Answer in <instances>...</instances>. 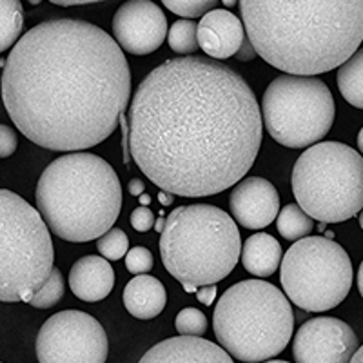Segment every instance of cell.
<instances>
[{
  "mask_svg": "<svg viewBox=\"0 0 363 363\" xmlns=\"http://www.w3.org/2000/svg\"><path fill=\"white\" fill-rule=\"evenodd\" d=\"M281 258H284V252L278 240H274L267 233H256L249 236L242 247V264L245 271L255 277L265 278L274 274L281 265Z\"/></svg>",
  "mask_w": 363,
  "mask_h": 363,
  "instance_id": "obj_19",
  "label": "cell"
},
{
  "mask_svg": "<svg viewBox=\"0 0 363 363\" xmlns=\"http://www.w3.org/2000/svg\"><path fill=\"white\" fill-rule=\"evenodd\" d=\"M35 199L58 238L84 244L113 229L122 209V186L109 162L91 153H71L45 167Z\"/></svg>",
  "mask_w": 363,
  "mask_h": 363,
  "instance_id": "obj_4",
  "label": "cell"
},
{
  "mask_svg": "<svg viewBox=\"0 0 363 363\" xmlns=\"http://www.w3.org/2000/svg\"><path fill=\"white\" fill-rule=\"evenodd\" d=\"M69 287L82 301H102L115 287V271L104 256H84L69 271Z\"/></svg>",
  "mask_w": 363,
  "mask_h": 363,
  "instance_id": "obj_17",
  "label": "cell"
},
{
  "mask_svg": "<svg viewBox=\"0 0 363 363\" xmlns=\"http://www.w3.org/2000/svg\"><path fill=\"white\" fill-rule=\"evenodd\" d=\"M294 314L278 287L264 280H244L222 294L213 329L233 358L262 363L278 356L291 342Z\"/></svg>",
  "mask_w": 363,
  "mask_h": 363,
  "instance_id": "obj_6",
  "label": "cell"
},
{
  "mask_svg": "<svg viewBox=\"0 0 363 363\" xmlns=\"http://www.w3.org/2000/svg\"><path fill=\"white\" fill-rule=\"evenodd\" d=\"M174 327L180 336H203L207 333V318L202 311L186 307L177 314Z\"/></svg>",
  "mask_w": 363,
  "mask_h": 363,
  "instance_id": "obj_26",
  "label": "cell"
},
{
  "mask_svg": "<svg viewBox=\"0 0 363 363\" xmlns=\"http://www.w3.org/2000/svg\"><path fill=\"white\" fill-rule=\"evenodd\" d=\"M96 249L109 262L120 260V258H124V255L129 252L128 235L122 229H118V227H113V229H109L108 233H104L96 240Z\"/></svg>",
  "mask_w": 363,
  "mask_h": 363,
  "instance_id": "obj_25",
  "label": "cell"
},
{
  "mask_svg": "<svg viewBox=\"0 0 363 363\" xmlns=\"http://www.w3.org/2000/svg\"><path fill=\"white\" fill-rule=\"evenodd\" d=\"M262 363H289V362H281V359H267V362H262Z\"/></svg>",
  "mask_w": 363,
  "mask_h": 363,
  "instance_id": "obj_44",
  "label": "cell"
},
{
  "mask_svg": "<svg viewBox=\"0 0 363 363\" xmlns=\"http://www.w3.org/2000/svg\"><path fill=\"white\" fill-rule=\"evenodd\" d=\"M124 307L131 316L138 320H153L164 311L167 303V291L158 278L149 274H136L125 285Z\"/></svg>",
  "mask_w": 363,
  "mask_h": 363,
  "instance_id": "obj_18",
  "label": "cell"
},
{
  "mask_svg": "<svg viewBox=\"0 0 363 363\" xmlns=\"http://www.w3.org/2000/svg\"><path fill=\"white\" fill-rule=\"evenodd\" d=\"M236 2H240V0H223V4H225V8H231V6H235Z\"/></svg>",
  "mask_w": 363,
  "mask_h": 363,
  "instance_id": "obj_42",
  "label": "cell"
},
{
  "mask_svg": "<svg viewBox=\"0 0 363 363\" xmlns=\"http://www.w3.org/2000/svg\"><path fill=\"white\" fill-rule=\"evenodd\" d=\"M285 296L300 309H335L352 287V264L342 245L323 236H306L287 249L280 265Z\"/></svg>",
  "mask_w": 363,
  "mask_h": 363,
  "instance_id": "obj_10",
  "label": "cell"
},
{
  "mask_svg": "<svg viewBox=\"0 0 363 363\" xmlns=\"http://www.w3.org/2000/svg\"><path fill=\"white\" fill-rule=\"evenodd\" d=\"M358 222H359V227L363 229V209L359 211V215H358Z\"/></svg>",
  "mask_w": 363,
  "mask_h": 363,
  "instance_id": "obj_43",
  "label": "cell"
},
{
  "mask_svg": "<svg viewBox=\"0 0 363 363\" xmlns=\"http://www.w3.org/2000/svg\"><path fill=\"white\" fill-rule=\"evenodd\" d=\"M165 222H167V220H164V218H158L157 222H155V229H157L158 233H162L164 231V227H165Z\"/></svg>",
  "mask_w": 363,
  "mask_h": 363,
  "instance_id": "obj_38",
  "label": "cell"
},
{
  "mask_svg": "<svg viewBox=\"0 0 363 363\" xmlns=\"http://www.w3.org/2000/svg\"><path fill=\"white\" fill-rule=\"evenodd\" d=\"M0 50L8 51L11 45L21 40L24 28V9L21 0H2L0 4Z\"/></svg>",
  "mask_w": 363,
  "mask_h": 363,
  "instance_id": "obj_21",
  "label": "cell"
},
{
  "mask_svg": "<svg viewBox=\"0 0 363 363\" xmlns=\"http://www.w3.org/2000/svg\"><path fill=\"white\" fill-rule=\"evenodd\" d=\"M55 247L40 211L13 191L0 193V300L35 296L53 272Z\"/></svg>",
  "mask_w": 363,
  "mask_h": 363,
  "instance_id": "obj_8",
  "label": "cell"
},
{
  "mask_svg": "<svg viewBox=\"0 0 363 363\" xmlns=\"http://www.w3.org/2000/svg\"><path fill=\"white\" fill-rule=\"evenodd\" d=\"M138 363H235L233 356L202 336H177L151 347Z\"/></svg>",
  "mask_w": 363,
  "mask_h": 363,
  "instance_id": "obj_15",
  "label": "cell"
},
{
  "mask_svg": "<svg viewBox=\"0 0 363 363\" xmlns=\"http://www.w3.org/2000/svg\"><path fill=\"white\" fill-rule=\"evenodd\" d=\"M167 33L164 11L151 0H128L113 17V37L131 55L155 53Z\"/></svg>",
  "mask_w": 363,
  "mask_h": 363,
  "instance_id": "obj_13",
  "label": "cell"
},
{
  "mask_svg": "<svg viewBox=\"0 0 363 363\" xmlns=\"http://www.w3.org/2000/svg\"><path fill=\"white\" fill-rule=\"evenodd\" d=\"M229 211L236 223L245 229H264L280 215L277 187L262 177L240 180L229 196Z\"/></svg>",
  "mask_w": 363,
  "mask_h": 363,
  "instance_id": "obj_14",
  "label": "cell"
},
{
  "mask_svg": "<svg viewBox=\"0 0 363 363\" xmlns=\"http://www.w3.org/2000/svg\"><path fill=\"white\" fill-rule=\"evenodd\" d=\"M162 4L182 18H194L213 11L218 0H162Z\"/></svg>",
  "mask_w": 363,
  "mask_h": 363,
  "instance_id": "obj_27",
  "label": "cell"
},
{
  "mask_svg": "<svg viewBox=\"0 0 363 363\" xmlns=\"http://www.w3.org/2000/svg\"><path fill=\"white\" fill-rule=\"evenodd\" d=\"M338 89L347 102L363 109V50H358L338 67Z\"/></svg>",
  "mask_w": 363,
  "mask_h": 363,
  "instance_id": "obj_20",
  "label": "cell"
},
{
  "mask_svg": "<svg viewBox=\"0 0 363 363\" xmlns=\"http://www.w3.org/2000/svg\"><path fill=\"white\" fill-rule=\"evenodd\" d=\"M51 4L57 6H84V4H95V2H102V0H50Z\"/></svg>",
  "mask_w": 363,
  "mask_h": 363,
  "instance_id": "obj_34",
  "label": "cell"
},
{
  "mask_svg": "<svg viewBox=\"0 0 363 363\" xmlns=\"http://www.w3.org/2000/svg\"><path fill=\"white\" fill-rule=\"evenodd\" d=\"M277 227L278 233L285 240L298 242V240L311 235V231H313V218L298 203H287L280 211V215H278Z\"/></svg>",
  "mask_w": 363,
  "mask_h": 363,
  "instance_id": "obj_22",
  "label": "cell"
},
{
  "mask_svg": "<svg viewBox=\"0 0 363 363\" xmlns=\"http://www.w3.org/2000/svg\"><path fill=\"white\" fill-rule=\"evenodd\" d=\"M256 55L287 74L327 73L363 42V0H240Z\"/></svg>",
  "mask_w": 363,
  "mask_h": 363,
  "instance_id": "obj_3",
  "label": "cell"
},
{
  "mask_svg": "<svg viewBox=\"0 0 363 363\" xmlns=\"http://www.w3.org/2000/svg\"><path fill=\"white\" fill-rule=\"evenodd\" d=\"M358 336L338 318H313L298 329L293 342L296 363H351L358 351Z\"/></svg>",
  "mask_w": 363,
  "mask_h": 363,
  "instance_id": "obj_12",
  "label": "cell"
},
{
  "mask_svg": "<svg viewBox=\"0 0 363 363\" xmlns=\"http://www.w3.org/2000/svg\"><path fill=\"white\" fill-rule=\"evenodd\" d=\"M155 222H157V220H155L153 211L145 206L136 207L131 213V225L133 229H136L138 233H147L149 229H153Z\"/></svg>",
  "mask_w": 363,
  "mask_h": 363,
  "instance_id": "obj_29",
  "label": "cell"
},
{
  "mask_svg": "<svg viewBox=\"0 0 363 363\" xmlns=\"http://www.w3.org/2000/svg\"><path fill=\"white\" fill-rule=\"evenodd\" d=\"M64 296V277L58 269H53L51 277L48 278L40 289L35 293V296L29 300V306L37 307V309H50L57 306L58 301Z\"/></svg>",
  "mask_w": 363,
  "mask_h": 363,
  "instance_id": "obj_24",
  "label": "cell"
},
{
  "mask_svg": "<svg viewBox=\"0 0 363 363\" xmlns=\"http://www.w3.org/2000/svg\"><path fill=\"white\" fill-rule=\"evenodd\" d=\"M155 265L153 252L147 247H133L131 251L125 255V267L133 274H147Z\"/></svg>",
  "mask_w": 363,
  "mask_h": 363,
  "instance_id": "obj_28",
  "label": "cell"
},
{
  "mask_svg": "<svg viewBox=\"0 0 363 363\" xmlns=\"http://www.w3.org/2000/svg\"><path fill=\"white\" fill-rule=\"evenodd\" d=\"M293 193L313 220L340 223L363 209V157L351 145L318 142L294 164Z\"/></svg>",
  "mask_w": 363,
  "mask_h": 363,
  "instance_id": "obj_7",
  "label": "cell"
},
{
  "mask_svg": "<svg viewBox=\"0 0 363 363\" xmlns=\"http://www.w3.org/2000/svg\"><path fill=\"white\" fill-rule=\"evenodd\" d=\"M131 158L155 186L200 199L236 186L262 145V109L231 67L206 57L171 58L136 87Z\"/></svg>",
  "mask_w": 363,
  "mask_h": 363,
  "instance_id": "obj_1",
  "label": "cell"
},
{
  "mask_svg": "<svg viewBox=\"0 0 363 363\" xmlns=\"http://www.w3.org/2000/svg\"><path fill=\"white\" fill-rule=\"evenodd\" d=\"M184 289H186V293H196L199 291V287H194V285H182Z\"/></svg>",
  "mask_w": 363,
  "mask_h": 363,
  "instance_id": "obj_40",
  "label": "cell"
},
{
  "mask_svg": "<svg viewBox=\"0 0 363 363\" xmlns=\"http://www.w3.org/2000/svg\"><path fill=\"white\" fill-rule=\"evenodd\" d=\"M128 191L129 194H133V196H142L145 191V184L142 180H138V178H133V180L128 184Z\"/></svg>",
  "mask_w": 363,
  "mask_h": 363,
  "instance_id": "obj_33",
  "label": "cell"
},
{
  "mask_svg": "<svg viewBox=\"0 0 363 363\" xmlns=\"http://www.w3.org/2000/svg\"><path fill=\"white\" fill-rule=\"evenodd\" d=\"M35 349L38 363H106L109 340L96 318L71 309L45 320Z\"/></svg>",
  "mask_w": 363,
  "mask_h": 363,
  "instance_id": "obj_11",
  "label": "cell"
},
{
  "mask_svg": "<svg viewBox=\"0 0 363 363\" xmlns=\"http://www.w3.org/2000/svg\"><path fill=\"white\" fill-rule=\"evenodd\" d=\"M169 48L178 55H191L199 50V26L189 18H180L173 22L167 33Z\"/></svg>",
  "mask_w": 363,
  "mask_h": 363,
  "instance_id": "obj_23",
  "label": "cell"
},
{
  "mask_svg": "<svg viewBox=\"0 0 363 363\" xmlns=\"http://www.w3.org/2000/svg\"><path fill=\"white\" fill-rule=\"evenodd\" d=\"M131 96L118 42L73 18L42 22L13 45L2 100L18 131L44 149L82 151L115 133Z\"/></svg>",
  "mask_w": 363,
  "mask_h": 363,
  "instance_id": "obj_2",
  "label": "cell"
},
{
  "mask_svg": "<svg viewBox=\"0 0 363 363\" xmlns=\"http://www.w3.org/2000/svg\"><path fill=\"white\" fill-rule=\"evenodd\" d=\"M140 202H142V206H147V203L151 202V199H149L147 194H142V196H140Z\"/></svg>",
  "mask_w": 363,
  "mask_h": 363,
  "instance_id": "obj_41",
  "label": "cell"
},
{
  "mask_svg": "<svg viewBox=\"0 0 363 363\" xmlns=\"http://www.w3.org/2000/svg\"><path fill=\"white\" fill-rule=\"evenodd\" d=\"M335 99L325 82L314 77L281 74L267 86L262 118L274 142L291 149L311 147L335 124Z\"/></svg>",
  "mask_w": 363,
  "mask_h": 363,
  "instance_id": "obj_9",
  "label": "cell"
},
{
  "mask_svg": "<svg viewBox=\"0 0 363 363\" xmlns=\"http://www.w3.org/2000/svg\"><path fill=\"white\" fill-rule=\"evenodd\" d=\"M358 151L363 155V128L358 133Z\"/></svg>",
  "mask_w": 363,
  "mask_h": 363,
  "instance_id": "obj_39",
  "label": "cell"
},
{
  "mask_svg": "<svg viewBox=\"0 0 363 363\" xmlns=\"http://www.w3.org/2000/svg\"><path fill=\"white\" fill-rule=\"evenodd\" d=\"M351 363H363V345L359 347L358 351H356L354 358H352V362H351Z\"/></svg>",
  "mask_w": 363,
  "mask_h": 363,
  "instance_id": "obj_37",
  "label": "cell"
},
{
  "mask_svg": "<svg viewBox=\"0 0 363 363\" xmlns=\"http://www.w3.org/2000/svg\"><path fill=\"white\" fill-rule=\"evenodd\" d=\"M196 296H199L200 303H203V306H211L216 298V284L200 287V289L196 291Z\"/></svg>",
  "mask_w": 363,
  "mask_h": 363,
  "instance_id": "obj_31",
  "label": "cell"
},
{
  "mask_svg": "<svg viewBox=\"0 0 363 363\" xmlns=\"http://www.w3.org/2000/svg\"><path fill=\"white\" fill-rule=\"evenodd\" d=\"M245 40V28L227 9H213L199 22L200 50L211 58L235 57Z\"/></svg>",
  "mask_w": 363,
  "mask_h": 363,
  "instance_id": "obj_16",
  "label": "cell"
},
{
  "mask_svg": "<svg viewBox=\"0 0 363 363\" xmlns=\"http://www.w3.org/2000/svg\"><path fill=\"white\" fill-rule=\"evenodd\" d=\"M240 231L220 207L209 203L171 211L160 233L162 264L182 285L218 284L240 260Z\"/></svg>",
  "mask_w": 363,
  "mask_h": 363,
  "instance_id": "obj_5",
  "label": "cell"
},
{
  "mask_svg": "<svg viewBox=\"0 0 363 363\" xmlns=\"http://www.w3.org/2000/svg\"><path fill=\"white\" fill-rule=\"evenodd\" d=\"M17 135L9 125H0V157L8 158L17 151Z\"/></svg>",
  "mask_w": 363,
  "mask_h": 363,
  "instance_id": "obj_30",
  "label": "cell"
},
{
  "mask_svg": "<svg viewBox=\"0 0 363 363\" xmlns=\"http://www.w3.org/2000/svg\"><path fill=\"white\" fill-rule=\"evenodd\" d=\"M158 196H160V202L164 203V206H165V203L169 206V203L173 202V196H171V193H167V191H162V193L158 194Z\"/></svg>",
  "mask_w": 363,
  "mask_h": 363,
  "instance_id": "obj_36",
  "label": "cell"
},
{
  "mask_svg": "<svg viewBox=\"0 0 363 363\" xmlns=\"http://www.w3.org/2000/svg\"><path fill=\"white\" fill-rule=\"evenodd\" d=\"M356 281H358V291H359V294H362V298H363V262H362V265H359V269H358V278H356Z\"/></svg>",
  "mask_w": 363,
  "mask_h": 363,
  "instance_id": "obj_35",
  "label": "cell"
},
{
  "mask_svg": "<svg viewBox=\"0 0 363 363\" xmlns=\"http://www.w3.org/2000/svg\"><path fill=\"white\" fill-rule=\"evenodd\" d=\"M256 55V51H255V48H252V44H251V40H244V44H242V48H240V51L238 53H236V57L240 58V60H251L252 57H255Z\"/></svg>",
  "mask_w": 363,
  "mask_h": 363,
  "instance_id": "obj_32",
  "label": "cell"
}]
</instances>
